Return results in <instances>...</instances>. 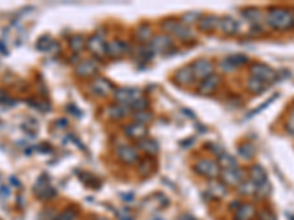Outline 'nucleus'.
Instances as JSON below:
<instances>
[{
	"instance_id": "423d86ee",
	"label": "nucleus",
	"mask_w": 294,
	"mask_h": 220,
	"mask_svg": "<svg viewBox=\"0 0 294 220\" xmlns=\"http://www.w3.org/2000/svg\"><path fill=\"white\" fill-rule=\"evenodd\" d=\"M193 72H194V78L197 77V78L206 80L207 77L213 75V73H212V72H213V65H212V62L204 60V59L197 60V62L193 65Z\"/></svg>"
},
{
	"instance_id": "4468645a",
	"label": "nucleus",
	"mask_w": 294,
	"mask_h": 220,
	"mask_svg": "<svg viewBox=\"0 0 294 220\" xmlns=\"http://www.w3.org/2000/svg\"><path fill=\"white\" fill-rule=\"evenodd\" d=\"M106 51H108L109 56H112V57H121L122 54H125V53L128 51V46H127L125 43L119 41V40H115V41H112V43L108 46V50H106Z\"/></svg>"
},
{
	"instance_id": "aec40b11",
	"label": "nucleus",
	"mask_w": 294,
	"mask_h": 220,
	"mask_svg": "<svg viewBox=\"0 0 294 220\" xmlns=\"http://www.w3.org/2000/svg\"><path fill=\"white\" fill-rule=\"evenodd\" d=\"M207 192L212 194L215 198H220V197H224L227 194V188H225L224 184H220L218 181H212V182H209Z\"/></svg>"
},
{
	"instance_id": "5701e85b",
	"label": "nucleus",
	"mask_w": 294,
	"mask_h": 220,
	"mask_svg": "<svg viewBox=\"0 0 294 220\" xmlns=\"http://www.w3.org/2000/svg\"><path fill=\"white\" fill-rule=\"evenodd\" d=\"M194 80V72L193 68H183L177 73V81L183 84H190Z\"/></svg>"
},
{
	"instance_id": "bb28decb",
	"label": "nucleus",
	"mask_w": 294,
	"mask_h": 220,
	"mask_svg": "<svg viewBox=\"0 0 294 220\" xmlns=\"http://www.w3.org/2000/svg\"><path fill=\"white\" fill-rule=\"evenodd\" d=\"M128 113V107L124 106V104H119V106H113L109 109V115L112 118H122Z\"/></svg>"
},
{
	"instance_id": "f704fd0d",
	"label": "nucleus",
	"mask_w": 294,
	"mask_h": 220,
	"mask_svg": "<svg viewBox=\"0 0 294 220\" xmlns=\"http://www.w3.org/2000/svg\"><path fill=\"white\" fill-rule=\"evenodd\" d=\"M197 18H199V14H197V12H188L187 15L183 17V24H184V25H185V24H193Z\"/></svg>"
},
{
	"instance_id": "f3484780",
	"label": "nucleus",
	"mask_w": 294,
	"mask_h": 220,
	"mask_svg": "<svg viewBox=\"0 0 294 220\" xmlns=\"http://www.w3.org/2000/svg\"><path fill=\"white\" fill-rule=\"evenodd\" d=\"M219 28L222 30L225 34H234L239 30V24L233 18L225 17V18H220L219 19Z\"/></svg>"
},
{
	"instance_id": "a19ab883",
	"label": "nucleus",
	"mask_w": 294,
	"mask_h": 220,
	"mask_svg": "<svg viewBox=\"0 0 294 220\" xmlns=\"http://www.w3.org/2000/svg\"><path fill=\"white\" fill-rule=\"evenodd\" d=\"M181 220H194L193 217H190V216H183L181 217Z\"/></svg>"
},
{
	"instance_id": "393cba45",
	"label": "nucleus",
	"mask_w": 294,
	"mask_h": 220,
	"mask_svg": "<svg viewBox=\"0 0 294 220\" xmlns=\"http://www.w3.org/2000/svg\"><path fill=\"white\" fill-rule=\"evenodd\" d=\"M53 47H57V44L49 37V35H44L41 37L38 41H37V49L38 50H43V51H52Z\"/></svg>"
},
{
	"instance_id": "4be33fe9",
	"label": "nucleus",
	"mask_w": 294,
	"mask_h": 220,
	"mask_svg": "<svg viewBox=\"0 0 294 220\" xmlns=\"http://www.w3.org/2000/svg\"><path fill=\"white\" fill-rule=\"evenodd\" d=\"M125 134L128 136H131V138H137L138 139V138H141V136L146 135V128L141 123H132V125H128L125 128Z\"/></svg>"
},
{
	"instance_id": "6e6552de",
	"label": "nucleus",
	"mask_w": 294,
	"mask_h": 220,
	"mask_svg": "<svg viewBox=\"0 0 294 220\" xmlns=\"http://www.w3.org/2000/svg\"><path fill=\"white\" fill-rule=\"evenodd\" d=\"M34 192L38 198H50L55 195V189L50 186L49 181L46 178H40L34 186Z\"/></svg>"
},
{
	"instance_id": "4c0bfd02",
	"label": "nucleus",
	"mask_w": 294,
	"mask_h": 220,
	"mask_svg": "<svg viewBox=\"0 0 294 220\" xmlns=\"http://www.w3.org/2000/svg\"><path fill=\"white\" fill-rule=\"evenodd\" d=\"M287 129H288V132H290V134H293V135H294V109H293L291 116H290V119H288Z\"/></svg>"
},
{
	"instance_id": "6ab92c4d",
	"label": "nucleus",
	"mask_w": 294,
	"mask_h": 220,
	"mask_svg": "<svg viewBox=\"0 0 294 220\" xmlns=\"http://www.w3.org/2000/svg\"><path fill=\"white\" fill-rule=\"evenodd\" d=\"M218 165L224 169H236L237 168V160L227 153H219L218 156Z\"/></svg>"
},
{
	"instance_id": "c85d7f7f",
	"label": "nucleus",
	"mask_w": 294,
	"mask_h": 220,
	"mask_svg": "<svg viewBox=\"0 0 294 220\" xmlns=\"http://www.w3.org/2000/svg\"><path fill=\"white\" fill-rule=\"evenodd\" d=\"M239 153H240V156H243L244 159H250L253 154H255V147L252 145V144H243L240 149H239Z\"/></svg>"
},
{
	"instance_id": "cd10ccee",
	"label": "nucleus",
	"mask_w": 294,
	"mask_h": 220,
	"mask_svg": "<svg viewBox=\"0 0 294 220\" xmlns=\"http://www.w3.org/2000/svg\"><path fill=\"white\" fill-rule=\"evenodd\" d=\"M69 44H71V49H72L74 51H80V50H83V49H84L86 41L83 40V37L75 35V37H72V38H71Z\"/></svg>"
},
{
	"instance_id": "0eeeda50",
	"label": "nucleus",
	"mask_w": 294,
	"mask_h": 220,
	"mask_svg": "<svg viewBox=\"0 0 294 220\" xmlns=\"http://www.w3.org/2000/svg\"><path fill=\"white\" fill-rule=\"evenodd\" d=\"M172 47V40L171 37L168 35H158L152 40V44H150V49L153 53L159 51V53H165L168 51L169 49Z\"/></svg>"
},
{
	"instance_id": "b1692460",
	"label": "nucleus",
	"mask_w": 294,
	"mask_h": 220,
	"mask_svg": "<svg viewBox=\"0 0 294 220\" xmlns=\"http://www.w3.org/2000/svg\"><path fill=\"white\" fill-rule=\"evenodd\" d=\"M218 27H219V18L218 17L209 15V17H206V18H203L200 21V28L203 31H212V30H215Z\"/></svg>"
},
{
	"instance_id": "20e7f679",
	"label": "nucleus",
	"mask_w": 294,
	"mask_h": 220,
	"mask_svg": "<svg viewBox=\"0 0 294 220\" xmlns=\"http://www.w3.org/2000/svg\"><path fill=\"white\" fill-rule=\"evenodd\" d=\"M252 73H253L255 78H257V80H260V81H263L266 84L276 78V72H274L269 66L262 65V63H255L252 66Z\"/></svg>"
},
{
	"instance_id": "9b49d317",
	"label": "nucleus",
	"mask_w": 294,
	"mask_h": 220,
	"mask_svg": "<svg viewBox=\"0 0 294 220\" xmlns=\"http://www.w3.org/2000/svg\"><path fill=\"white\" fill-rule=\"evenodd\" d=\"M112 90H113L112 84L108 80H105V78H97L92 84V91L94 94H97V96H108V94L112 93Z\"/></svg>"
},
{
	"instance_id": "72a5a7b5",
	"label": "nucleus",
	"mask_w": 294,
	"mask_h": 220,
	"mask_svg": "<svg viewBox=\"0 0 294 220\" xmlns=\"http://www.w3.org/2000/svg\"><path fill=\"white\" fill-rule=\"evenodd\" d=\"M150 118H152V115L150 113H147V112H138L137 115H135V120L138 122V123H147L150 120Z\"/></svg>"
},
{
	"instance_id": "7ed1b4c3",
	"label": "nucleus",
	"mask_w": 294,
	"mask_h": 220,
	"mask_svg": "<svg viewBox=\"0 0 294 220\" xmlns=\"http://www.w3.org/2000/svg\"><path fill=\"white\" fill-rule=\"evenodd\" d=\"M194 170L197 173H200L202 176H206V178H210V179H215L219 176V166L216 162L213 160H209V159H202L196 163L194 166Z\"/></svg>"
},
{
	"instance_id": "58836bf2",
	"label": "nucleus",
	"mask_w": 294,
	"mask_h": 220,
	"mask_svg": "<svg viewBox=\"0 0 294 220\" xmlns=\"http://www.w3.org/2000/svg\"><path fill=\"white\" fill-rule=\"evenodd\" d=\"M132 106H134V109H137V110H143V109L147 106V102H146V100L141 97V99H138V100H137V102H135Z\"/></svg>"
},
{
	"instance_id": "c9c22d12",
	"label": "nucleus",
	"mask_w": 294,
	"mask_h": 220,
	"mask_svg": "<svg viewBox=\"0 0 294 220\" xmlns=\"http://www.w3.org/2000/svg\"><path fill=\"white\" fill-rule=\"evenodd\" d=\"M74 219H75V213L72 210H66L59 216V220H74Z\"/></svg>"
},
{
	"instance_id": "a211bd4d",
	"label": "nucleus",
	"mask_w": 294,
	"mask_h": 220,
	"mask_svg": "<svg viewBox=\"0 0 294 220\" xmlns=\"http://www.w3.org/2000/svg\"><path fill=\"white\" fill-rule=\"evenodd\" d=\"M255 216V207L250 204H243L236 213V220H252Z\"/></svg>"
},
{
	"instance_id": "e433bc0d",
	"label": "nucleus",
	"mask_w": 294,
	"mask_h": 220,
	"mask_svg": "<svg viewBox=\"0 0 294 220\" xmlns=\"http://www.w3.org/2000/svg\"><path fill=\"white\" fill-rule=\"evenodd\" d=\"M259 220H276V219H275L274 213H271V211H262L259 214Z\"/></svg>"
},
{
	"instance_id": "f257e3e1",
	"label": "nucleus",
	"mask_w": 294,
	"mask_h": 220,
	"mask_svg": "<svg viewBox=\"0 0 294 220\" xmlns=\"http://www.w3.org/2000/svg\"><path fill=\"white\" fill-rule=\"evenodd\" d=\"M268 24L274 28H278V30H287V28H291L294 25V18H293L290 11L282 9V8H276V9L269 11Z\"/></svg>"
},
{
	"instance_id": "7c9ffc66",
	"label": "nucleus",
	"mask_w": 294,
	"mask_h": 220,
	"mask_svg": "<svg viewBox=\"0 0 294 220\" xmlns=\"http://www.w3.org/2000/svg\"><path fill=\"white\" fill-rule=\"evenodd\" d=\"M256 189H257V186L252 181L250 182H243L240 185V192L244 194V195H253V194H256Z\"/></svg>"
},
{
	"instance_id": "39448f33",
	"label": "nucleus",
	"mask_w": 294,
	"mask_h": 220,
	"mask_svg": "<svg viewBox=\"0 0 294 220\" xmlns=\"http://www.w3.org/2000/svg\"><path fill=\"white\" fill-rule=\"evenodd\" d=\"M115 99L121 104L128 106V104H134L138 99H141V96H140L138 90H134V88H119V90L115 91Z\"/></svg>"
},
{
	"instance_id": "c756f323",
	"label": "nucleus",
	"mask_w": 294,
	"mask_h": 220,
	"mask_svg": "<svg viewBox=\"0 0 294 220\" xmlns=\"http://www.w3.org/2000/svg\"><path fill=\"white\" fill-rule=\"evenodd\" d=\"M152 35V30L147 27V25H141L138 30H137V38L141 40V41H147Z\"/></svg>"
},
{
	"instance_id": "79ce46f5",
	"label": "nucleus",
	"mask_w": 294,
	"mask_h": 220,
	"mask_svg": "<svg viewBox=\"0 0 294 220\" xmlns=\"http://www.w3.org/2000/svg\"><path fill=\"white\" fill-rule=\"evenodd\" d=\"M97 220H108V219H97Z\"/></svg>"
},
{
	"instance_id": "1a4fd4ad",
	"label": "nucleus",
	"mask_w": 294,
	"mask_h": 220,
	"mask_svg": "<svg viewBox=\"0 0 294 220\" xmlns=\"http://www.w3.org/2000/svg\"><path fill=\"white\" fill-rule=\"evenodd\" d=\"M87 46H89L90 51L94 53L96 56H102V54H105L106 50H108V46L105 44V40H103L102 37H99V35L90 37V40L87 41Z\"/></svg>"
},
{
	"instance_id": "2f4dec72",
	"label": "nucleus",
	"mask_w": 294,
	"mask_h": 220,
	"mask_svg": "<svg viewBox=\"0 0 294 220\" xmlns=\"http://www.w3.org/2000/svg\"><path fill=\"white\" fill-rule=\"evenodd\" d=\"M244 17L247 18V19H250V21H259L260 19V14H259V11L257 9H246L244 11Z\"/></svg>"
},
{
	"instance_id": "ea45409f",
	"label": "nucleus",
	"mask_w": 294,
	"mask_h": 220,
	"mask_svg": "<svg viewBox=\"0 0 294 220\" xmlns=\"http://www.w3.org/2000/svg\"><path fill=\"white\" fill-rule=\"evenodd\" d=\"M6 99V96H5V93L3 91H0V102H3Z\"/></svg>"
},
{
	"instance_id": "412c9836",
	"label": "nucleus",
	"mask_w": 294,
	"mask_h": 220,
	"mask_svg": "<svg viewBox=\"0 0 294 220\" xmlns=\"http://www.w3.org/2000/svg\"><path fill=\"white\" fill-rule=\"evenodd\" d=\"M138 147L144 153L150 154V156H155L159 152V145L153 139H143V141L138 142Z\"/></svg>"
},
{
	"instance_id": "a878e982",
	"label": "nucleus",
	"mask_w": 294,
	"mask_h": 220,
	"mask_svg": "<svg viewBox=\"0 0 294 220\" xmlns=\"http://www.w3.org/2000/svg\"><path fill=\"white\" fill-rule=\"evenodd\" d=\"M266 83H263V81H260V80H257V78H252V80H249V90L250 91H253V93H256V94H259V93H262L263 90H266Z\"/></svg>"
},
{
	"instance_id": "2eb2a0df",
	"label": "nucleus",
	"mask_w": 294,
	"mask_h": 220,
	"mask_svg": "<svg viewBox=\"0 0 294 220\" xmlns=\"http://www.w3.org/2000/svg\"><path fill=\"white\" fill-rule=\"evenodd\" d=\"M250 176H252V182H253L256 186L266 184V172H265V169H263L262 166H259V165H256V166L252 168Z\"/></svg>"
},
{
	"instance_id": "ddd939ff",
	"label": "nucleus",
	"mask_w": 294,
	"mask_h": 220,
	"mask_svg": "<svg viewBox=\"0 0 294 220\" xmlns=\"http://www.w3.org/2000/svg\"><path fill=\"white\" fill-rule=\"evenodd\" d=\"M97 70V63L93 60H84L77 66V73L80 77H90Z\"/></svg>"
},
{
	"instance_id": "f8f14e48",
	"label": "nucleus",
	"mask_w": 294,
	"mask_h": 220,
	"mask_svg": "<svg viewBox=\"0 0 294 220\" xmlns=\"http://www.w3.org/2000/svg\"><path fill=\"white\" fill-rule=\"evenodd\" d=\"M118 156L125 163H135L138 160V154H137L135 149H132L129 145H122L118 150Z\"/></svg>"
},
{
	"instance_id": "f03ea898",
	"label": "nucleus",
	"mask_w": 294,
	"mask_h": 220,
	"mask_svg": "<svg viewBox=\"0 0 294 220\" xmlns=\"http://www.w3.org/2000/svg\"><path fill=\"white\" fill-rule=\"evenodd\" d=\"M164 30L169 34H174L175 37H178L180 40H191L193 38V33L191 30L188 28V25H184L175 19H168V21H164Z\"/></svg>"
},
{
	"instance_id": "473e14b6",
	"label": "nucleus",
	"mask_w": 294,
	"mask_h": 220,
	"mask_svg": "<svg viewBox=\"0 0 294 220\" xmlns=\"http://www.w3.org/2000/svg\"><path fill=\"white\" fill-rule=\"evenodd\" d=\"M234 68L236 66H239V65H241V63H246L247 62V57L246 56H241V54H236V56H231L230 59H227Z\"/></svg>"
},
{
	"instance_id": "dca6fc26",
	"label": "nucleus",
	"mask_w": 294,
	"mask_h": 220,
	"mask_svg": "<svg viewBox=\"0 0 294 220\" xmlns=\"http://www.w3.org/2000/svg\"><path fill=\"white\" fill-rule=\"evenodd\" d=\"M218 83H219V78H218L216 75H210V77H207V78L203 81V84L200 85L199 91H200L202 94H210V93H213V91L216 90Z\"/></svg>"
},
{
	"instance_id": "37998d69",
	"label": "nucleus",
	"mask_w": 294,
	"mask_h": 220,
	"mask_svg": "<svg viewBox=\"0 0 294 220\" xmlns=\"http://www.w3.org/2000/svg\"><path fill=\"white\" fill-rule=\"evenodd\" d=\"M0 220H2V219H0Z\"/></svg>"
},
{
	"instance_id": "9d476101",
	"label": "nucleus",
	"mask_w": 294,
	"mask_h": 220,
	"mask_svg": "<svg viewBox=\"0 0 294 220\" xmlns=\"http://www.w3.org/2000/svg\"><path fill=\"white\" fill-rule=\"evenodd\" d=\"M222 181L227 185H239L243 181V170H240L239 168H236V169H225L222 172Z\"/></svg>"
}]
</instances>
